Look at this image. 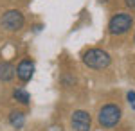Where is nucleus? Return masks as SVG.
<instances>
[{"label": "nucleus", "mask_w": 135, "mask_h": 131, "mask_svg": "<svg viewBox=\"0 0 135 131\" xmlns=\"http://www.w3.org/2000/svg\"><path fill=\"white\" fill-rule=\"evenodd\" d=\"M110 54L103 49H88V51L83 54V63L88 67V68H94V70H103L110 65Z\"/></svg>", "instance_id": "f257e3e1"}, {"label": "nucleus", "mask_w": 135, "mask_h": 131, "mask_svg": "<svg viewBox=\"0 0 135 131\" xmlns=\"http://www.w3.org/2000/svg\"><path fill=\"white\" fill-rule=\"evenodd\" d=\"M121 117H123V111H121V108H119L117 104H104L103 108L99 110L97 122H99L101 128L110 129V128H114V126L119 124Z\"/></svg>", "instance_id": "f03ea898"}, {"label": "nucleus", "mask_w": 135, "mask_h": 131, "mask_svg": "<svg viewBox=\"0 0 135 131\" xmlns=\"http://www.w3.org/2000/svg\"><path fill=\"white\" fill-rule=\"evenodd\" d=\"M133 25V16L130 13H115L108 22V32L114 36L126 34Z\"/></svg>", "instance_id": "7ed1b4c3"}, {"label": "nucleus", "mask_w": 135, "mask_h": 131, "mask_svg": "<svg viewBox=\"0 0 135 131\" xmlns=\"http://www.w3.org/2000/svg\"><path fill=\"white\" fill-rule=\"evenodd\" d=\"M23 23H25V18H23V14H22L18 9L6 11V13L2 14V18H0L2 29L7 31V32H16V31H20L22 27H23Z\"/></svg>", "instance_id": "20e7f679"}, {"label": "nucleus", "mask_w": 135, "mask_h": 131, "mask_svg": "<svg viewBox=\"0 0 135 131\" xmlns=\"http://www.w3.org/2000/svg\"><path fill=\"white\" fill-rule=\"evenodd\" d=\"M70 124H72L74 131H90L92 129V117L90 113L85 110H78L72 113L70 117Z\"/></svg>", "instance_id": "39448f33"}, {"label": "nucleus", "mask_w": 135, "mask_h": 131, "mask_svg": "<svg viewBox=\"0 0 135 131\" xmlns=\"http://www.w3.org/2000/svg\"><path fill=\"white\" fill-rule=\"evenodd\" d=\"M32 74H34V63L31 59H22L18 63V67H16V75H18V79L23 81V83H27V81H31Z\"/></svg>", "instance_id": "423d86ee"}, {"label": "nucleus", "mask_w": 135, "mask_h": 131, "mask_svg": "<svg viewBox=\"0 0 135 131\" xmlns=\"http://www.w3.org/2000/svg\"><path fill=\"white\" fill-rule=\"evenodd\" d=\"M16 75V68L9 61H0V81L2 83H9Z\"/></svg>", "instance_id": "0eeeda50"}, {"label": "nucleus", "mask_w": 135, "mask_h": 131, "mask_svg": "<svg viewBox=\"0 0 135 131\" xmlns=\"http://www.w3.org/2000/svg\"><path fill=\"white\" fill-rule=\"evenodd\" d=\"M9 124L16 129H22L23 124H25V115L22 111H11L9 113Z\"/></svg>", "instance_id": "6e6552de"}, {"label": "nucleus", "mask_w": 135, "mask_h": 131, "mask_svg": "<svg viewBox=\"0 0 135 131\" xmlns=\"http://www.w3.org/2000/svg\"><path fill=\"white\" fill-rule=\"evenodd\" d=\"M13 99L18 101L20 104H29L31 102V95L23 90V88H16V90L13 92Z\"/></svg>", "instance_id": "1a4fd4ad"}, {"label": "nucleus", "mask_w": 135, "mask_h": 131, "mask_svg": "<svg viewBox=\"0 0 135 131\" xmlns=\"http://www.w3.org/2000/svg\"><path fill=\"white\" fill-rule=\"evenodd\" d=\"M128 101H130V104L132 102L135 104V92H128Z\"/></svg>", "instance_id": "9d476101"}, {"label": "nucleus", "mask_w": 135, "mask_h": 131, "mask_svg": "<svg viewBox=\"0 0 135 131\" xmlns=\"http://www.w3.org/2000/svg\"><path fill=\"white\" fill-rule=\"evenodd\" d=\"M126 4H128L130 7H135V0H126Z\"/></svg>", "instance_id": "9b49d317"}, {"label": "nucleus", "mask_w": 135, "mask_h": 131, "mask_svg": "<svg viewBox=\"0 0 135 131\" xmlns=\"http://www.w3.org/2000/svg\"><path fill=\"white\" fill-rule=\"evenodd\" d=\"M133 40H135V36H133Z\"/></svg>", "instance_id": "f8f14e48"}]
</instances>
